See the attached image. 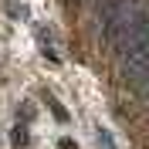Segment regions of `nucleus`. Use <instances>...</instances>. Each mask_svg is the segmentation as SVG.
<instances>
[{
    "instance_id": "obj_1",
    "label": "nucleus",
    "mask_w": 149,
    "mask_h": 149,
    "mask_svg": "<svg viewBox=\"0 0 149 149\" xmlns=\"http://www.w3.org/2000/svg\"><path fill=\"white\" fill-rule=\"evenodd\" d=\"M14 142H17V146H24V142H27V132L20 129V125H17V129H14Z\"/></svg>"
}]
</instances>
